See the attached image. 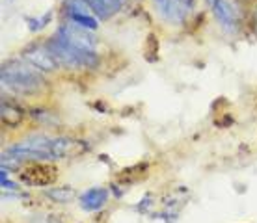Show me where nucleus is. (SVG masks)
Here are the masks:
<instances>
[{"label": "nucleus", "instance_id": "obj_14", "mask_svg": "<svg viewBox=\"0 0 257 223\" xmlns=\"http://www.w3.org/2000/svg\"><path fill=\"white\" fill-rule=\"evenodd\" d=\"M51 13H45L41 19H28V28L30 30H41L43 26H47V21H51Z\"/></svg>", "mask_w": 257, "mask_h": 223}, {"label": "nucleus", "instance_id": "obj_3", "mask_svg": "<svg viewBox=\"0 0 257 223\" xmlns=\"http://www.w3.org/2000/svg\"><path fill=\"white\" fill-rule=\"evenodd\" d=\"M52 143L54 140L47 138V136H32L26 140L19 141L17 145L8 149V153L13 156H26V158H54L52 153Z\"/></svg>", "mask_w": 257, "mask_h": 223}, {"label": "nucleus", "instance_id": "obj_2", "mask_svg": "<svg viewBox=\"0 0 257 223\" xmlns=\"http://www.w3.org/2000/svg\"><path fill=\"white\" fill-rule=\"evenodd\" d=\"M47 49L52 52V56L56 58V62L71 69L78 67H95L97 65V54L93 51H82L73 45L65 43L60 38H54L49 41Z\"/></svg>", "mask_w": 257, "mask_h": 223}, {"label": "nucleus", "instance_id": "obj_9", "mask_svg": "<svg viewBox=\"0 0 257 223\" xmlns=\"http://www.w3.org/2000/svg\"><path fill=\"white\" fill-rule=\"evenodd\" d=\"M106 201H108V191L104 188H91L80 195V204H82L84 210L88 212H95L99 208H103Z\"/></svg>", "mask_w": 257, "mask_h": 223}, {"label": "nucleus", "instance_id": "obj_13", "mask_svg": "<svg viewBox=\"0 0 257 223\" xmlns=\"http://www.w3.org/2000/svg\"><path fill=\"white\" fill-rule=\"evenodd\" d=\"M75 147H77V143L71 140V138H54V143H52L54 158H65V156H69V154L75 153Z\"/></svg>", "mask_w": 257, "mask_h": 223}, {"label": "nucleus", "instance_id": "obj_10", "mask_svg": "<svg viewBox=\"0 0 257 223\" xmlns=\"http://www.w3.org/2000/svg\"><path fill=\"white\" fill-rule=\"evenodd\" d=\"M90 4L91 12L99 15L101 19H108L116 12H119L123 0H86Z\"/></svg>", "mask_w": 257, "mask_h": 223}, {"label": "nucleus", "instance_id": "obj_6", "mask_svg": "<svg viewBox=\"0 0 257 223\" xmlns=\"http://www.w3.org/2000/svg\"><path fill=\"white\" fill-rule=\"evenodd\" d=\"M56 38H60L65 43L73 45L77 49H82V51H93L95 52V38H91V34L86 32V28H80L77 25H64L60 26Z\"/></svg>", "mask_w": 257, "mask_h": 223}, {"label": "nucleus", "instance_id": "obj_5", "mask_svg": "<svg viewBox=\"0 0 257 223\" xmlns=\"http://www.w3.org/2000/svg\"><path fill=\"white\" fill-rule=\"evenodd\" d=\"M212 12L216 15V19L227 28L235 30L242 19V10L237 0H209Z\"/></svg>", "mask_w": 257, "mask_h": 223}, {"label": "nucleus", "instance_id": "obj_7", "mask_svg": "<svg viewBox=\"0 0 257 223\" xmlns=\"http://www.w3.org/2000/svg\"><path fill=\"white\" fill-rule=\"evenodd\" d=\"M65 13L73 23L80 28H86V30H95L97 23L95 19L90 15V4L86 0H65Z\"/></svg>", "mask_w": 257, "mask_h": 223}, {"label": "nucleus", "instance_id": "obj_8", "mask_svg": "<svg viewBox=\"0 0 257 223\" xmlns=\"http://www.w3.org/2000/svg\"><path fill=\"white\" fill-rule=\"evenodd\" d=\"M25 58L32 64V67H38V69H43V71H51L58 65L56 58L52 56V52L49 49H43V47L28 49L25 52Z\"/></svg>", "mask_w": 257, "mask_h": 223}, {"label": "nucleus", "instance_id": "obj_15", "mask_svg": "<svg viewBox=\"0 0 257 223\" xmlns=\"http://www.w3.org/2000/svg\"><path fill=\"white\" fill-rule=\"evenodd\" d=\"M34 223H60V221L52 216H43V217H39V219H36Z\"/></svg>", "mask_w": 257, "mask_h": 223}, {"label": "nucleus", "instance_id": "obj_11", "mask_svg": "<svg viewBox=\"0 0 257 223\" xmlns=\"http://www.w3.org/2000/svg\"><path fill=\"white\" fill-rule=\"evenodd\" d=\"M23 121V110L12 102H2V123L8 127H17Z\"/></svg>", "mask_w": 257, "mask_h": 223}, {"label": "nucleus", "instance_id": "obj_12", "mask_svg": "<svg viewBox=\"0 0 257 223\" xmlns=\"http://www.w3.org/2000/svg\"><path fill=\"white\" fill-rule=\"evenodd\" d=\"M45 195L54 203H69L77 197V191L71 186H60V188H51L45 191Z\"/></svg>", "mask_w": 257, "mask_h": 223}, {"label": "nucleus", "instance_id": "obj_16", "mask_svg": "<svg viewBox=\"0 0 257 223\" xmlns=\"http://www.w3.org/2000/svg\"><path fill=\"white\" fill-rule=\"evenodd\" d=\"M177 4L187 12V10H190V8L194 6V0H177Z\"/></svg>", "mask_w": 257, "mask_h": 223}, {"label": "nucleus", "instance_id": "obj_1", "mask_svg": "<svg viewBox=\"0 0 257 223\" xmlns=\"http://www.w3.org/2000/svg\"><path fill=\"white\" fill-rule=\"evenodd\" d=\"M2 82L17 93H34L43 86V78L30 65L10 62L2 67Z\"/></svg>", "mask_w": 257, "mask_h": 223}, {"label": "nucleus", "instance_id": "obj_4", "mask_svg": "<svg viewBox=\"0 0 257 223\" xmlns=\"http://www.w3.org/2000/svg\"><path fill=\"white\" fill-rule=\"evenodd\" d=\"M58 178V169L52 164H43V162H36V164H28L23 167L19 173V180L26 186H36V188H45L56 182Z\"/></svg>", "mask_w": 257, "mask_h": 223}]
</instances>
